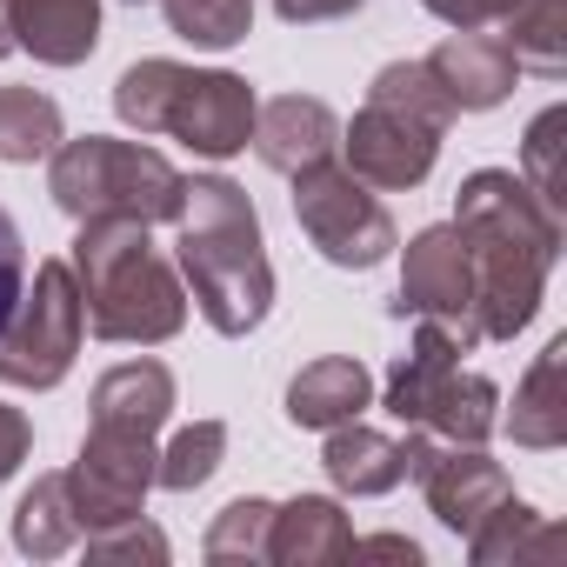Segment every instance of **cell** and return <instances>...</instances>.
I'll return each mask as SVG.
<instances>
[{
    "label": "cell",
    "mask_w": 567,
    "mask_h": 567,
    "mask_svg": "<svg viewBox=\"0 0 567 567\" xmlns=\"http://www.w3.org/2000/svg\"><path fill=\"white\" fill-rule=\"evenodd\" d=\"M454 234L474 267V328L481 341H514L547 301L560 260V207H547L514 167H474L454 194Z\"/></svg>",
    "instance_id": "1"
},
{
    "label": "cell",
    "mask_w": 567,
    "mask_h": 567,
    "mask_svg": "<svg viewBox=\"0 0 567 567\" xmlns=\"http://www.w3.org/2000/svg\"><path fill=\"white\" fill-rule=\"evenodd\" d=\"M174 247H181V288L200 308V321L227 341H247L274 315V260L260 240V207L227 174H187L174 207Z\"/></svg>",
    "instance_id": "2"
},
{
    "label": "cell",
    "mask_w": 567,
    "mask_h": 567,
    "mask_svg": "<svg viewBox=\"0 0 567 567\" xmlns=\"http://www.w3.org/2000/svg\"><path fill=\"white\" fill-rule=\"evenodd\" d=\"M74 288L87 308V328L114 348H161L187 328V288L181 267L154 247L147 220L107 214V220H81L74 234Z\"/></svg>",
    "instance_id": "3"
},
{
    "label": "cell",
    "mask_w": 567,
    "mask_h": 567,
    "mask_svg": "<svg viewBox=\"0 0 567 567\" xmlns=\"http://www.w3.org/2000/svg\"><path fill=\"white\" fill-rule=\"evenodd\" d=\"M254 107H260V94L240 74L187 68L167 54H147L114 81V114L134 134H167L200 161H234L254 134Z\"/></svg>",
    "instance_id": "4"
},
{
    "label": "cell",
    "mask_w": 567,
    "mask_h": 567,
    "mask_svg": "<svg viewBox=\"0 0 567 567\" xmlns=\"http://www.w3.org/2000/svg\"><path fill=\"white\" fill-rule=\"evenodd\" d=\"M447 121H454V107L434 87V74L421 61H388L368 81L361 114L341 127V154H348L341 167L361 174L374 194H408L434 174Z\"/></svg>",
    "instance_id": "5"
},
{
    "label": "cell",
    "mask_w": 567,
    "mask_h": 567,
    "mask_svg": "<svg viewBox=\"0 0 567 567\" xmlns=\"http://www.w3.org/2000/svg\"><path fill=\"white\" fill-rule=\"evenodd\" d=\"M181 167L147 147V141H114V134H81V141H61L48 154V194L68 220H107V214H127V220H174L181 207Z\"/></svg>",
    "instance_id": "6"
},
{
    "label": "cell",
    "mask_w": 567,
    "mask_h": 567,
    "mask_svg": "<svg viewBox=\"0 0 567 567\" xmlns=\"http://www.w3.org/2000/svg\"><path fill=\"white\" fill-rule=\"evenodd\" d=\"M81 341H87V308H81L68 254L34 260V280L21 288L8 328H0V381L28 388V394H48V388H61L74 374Z\"/></svg>",
    "instance_id": "7"
},
{
    "label": "cell",
    "mask_w": 567,
    "mask_h": 567,
    "mask_svg": "<svg viewBox=\"0 0 567 567\" xmlns=\"http://www.w3.org/2000/svg\"><path fill=\"white\" fill-rule=\"evenodd\" d=\"M288 181H295V220H301V234L315 240L321 260H334L348 274H368L401 247L394 214L381 207V194L361 174H348L341 161H315Z\"/></svg>",
    "instance_id": "8"
},
{
    "label": "cell",
    "mask_w": 567,
    "mask_h": 567,
    "mask_svg": "<svg viewBox=\"0 0 567 567\" xmlns=\"http://www.w3.org/2000/svg\"><path fill=\"white\" fill-rule=\"evenodd\" d=\"M154 461H161V434H154V427L101 421V414H94V421H87V441H81V454H74V467H61L81 534H101V527H121V520L147 514Z\"/></svg>",
    "instance_id": "9"
},
{
    "label": "cell",
    "mask_w": 567,
    "mask_h": 567,
    "mask_svg": "<svg viewBox=\"0 0 567 567\" xmlns=\"http://www.w3.org/2000/svg\"><path fill=\"white\" fill-rule=\"evenodd\" d=\"M394 321H441L467 354L481 348V328H474V267H467V240L454 234V220H434V227H421L408 240Z\"/></svg>",
    "instance_id": "10"
},
{
    "label": "cell",
    "mask_w": 567,
    "mask_h": 567,
    "mask_svg": "<svg viewBox=\"0 0 567 567\" xmlns=\"http://www.w3.org/2000/svg\"><path fill=\"white\" fill-rule=\"evenodd\" d=\"M408 481H421L427 514L447 534H461V540L481 527V514L501 494H514L507 467L487 447H474V441H434V434H408Z\"/></svg>",
    "instance_id": "11"
},
{
    "label": "cell",
    "mask_w": 567,
    "mask_h": 567,
    "mask_svg": "<svg viewBox=\"0 0 567 567\" xmlns=\"http://www.w3.org/2000/svg\"><path fill=\"white\" fill-rule=\"evenodd\" d=\"M247 147H254L260 167H274V174H301V167L341 154V121H334V107L315 101V94H274V101L254 107Z\"/></svg>",
    "instance_id": "12"
},
{
    "label": "cell",
    "mask_w": 567,
    "mask_h": 567,
    "mask_svg": "<svg viewBox=\"0 0 567 567\" xmlns=\"http://www.w3.org/2000/svg\"><path fill=\"white\" fill-rule=\"evenodd\" d=\"M421 68L434 74V87L447 94L454 114H487V107H501V101L514 94V81H520V61L507 54V41H501V34H481V28L447 34Z\"/></svg>",
    "instance_id": "13"
},
{
    "label": "cell",
    "mask_w": 567,
    "mask_h": 567,
    "mask_svg": "<svg viewBox=\"0 0 567 567\" xmlns=\"http://www.w3.org/2000/svg\"><path fill=\"white\" fill-rule=\"evenodd\" d=\"M348 554H354V520L334 494L274 501V520H267V560L274 567H334Z\"/></svg>",
    "instance_id": "14"
},
{
    "label": "cell",
    "mask_w": 567,
    "mask_h": 567,
    "mask_svg": "<svg viewBox=\"0 0 567 567\" xmlns=\"http://www.w3.org/2000/svg\"><path fill=\"white\" fill-rule=\"evenodd\" d=\"M14 48L41 68H81L101 48V0H8Z\"/></svg>",
    "instance_id": "15"
},
{
    "label": "cell",
    "mask_w": 567,
    "mask_h": 567,
    "mask_svg": "<svg viewBox=\"0 0 567 567\" xmlns=\"http://www.w3.org/2000/svg\"><path fill=\"white\" fill-rule=\"evenodd\" d=\"M374 408V374L354 361V354H321L308 361L295 381H288V421L295 427H341V421H361Z\"/></svg>",
    "instance_id": "16"
},
{
    "label": "cell",
    "mask_w": 567,
    "mask_h": 567,
    "mask_svg": "<svg viewBox=\"0 0 567 567\" xmlns=\"http://www.w3.org/2000/svg\"><path fill=\"white\" fill-rule=\"evenodd\" d=\"M501 427L514 434V447L534 454H554L567 441V334H554L514 381V414H501Z\"/></svg>",
    "instance_id": "17"
},
{
    "label": "cell",
    "mask_w": 567,
    "mask_h": 567,
    "mask_svg": "<svg viewBox=\"0 0 567 567\" xmlns=\"http://www.w3.org/2000/svg\"><path fill=\"white\" fill-rule=\"evenodd\" d=\"M461 354H467V348H461L441 321H421V328H414V341H408V354L394 361V374H388V388H381V408H388L401 427H421V421H427V408L441 401V388L454 381Z\"/></svg>",
    "instance_id": "18"
},
{
    "label": "cell",
    "mask_w": 567,
    "mask_h": 567,
    "mask_svg": "<svg viewBox=\"0 0 567 567\" xmlns=\"http://www.w3.org/2000/svg\"><path fill=\"white\" fill-rule=\"evenodd\" d=\"M321 467L341 494L354 501H374V494H394L408 481V441L368 427V421H341L328 427V447H321Z\"/></svg>",
    "instance_id": "19"
},
{
    "label": "cell",
    "mask_w": 567,
    "mask_h": 567,
    "mask_svg": "<svg viewBox=\"0 0 567 567\" xmlns=\"http://www.w3.org/2000/svg\"><path fill=\"white\" fill-rule=\"evenodd\" d=\"M527 554H560V534L547 527L540 507L501 494V501L481 514V527L467 534V560H474V567H514V560H527Z\"/></svg>",
    "instance_id": "20"
},
{
    "label": "cell",
    "mask_w": 567,
    "mask_h": 567,
    "mask_svg": "<svg viewBox=\"0 0 567 567\" xmlns=\"http://www.w3.org/2000/svg\"><path fill=\"white\" fill-rule=\"evenodd\" d=\"M81 540L74 501H68V474H34V487L14 507V554L21 560H61Z\"/></svg>",
    "instance_id": "21"
},
{
    "label": "cell",
    "mask_w": 567,
    "mask_h": 567,
    "mask_svg": "<svg viewBox=\"0 0 567 567\" xmlns=\"http://www.w3.org/2000/svg\"><path fill=\"white\" fill-rule=\"evenodd\" d=\"M61 141H68V121H61L54 94H41V87H0V161L34 167Z\"/></svg>",
    "instance_id": "22"
},
{
    "label": "cell",
    "mask_w": 567,
    "mask_h": 567,
    "mask_svg": "<svg viewBox=\"0 0 567 567\" xmlns=\"http://www.w3.org/2000/svg\"><path fill=\"white\" fill-rule=\"evenodd\" d=\"M501 41L527 74H567V0H514L501 14Z\"/></svg>",
    "instance_id": "23"
},
{
    "label": "cell",
    "mask_w": 567,
    "mask_h": 567,
    "mask_svg": "<svg viewBox=\"0 0 567 567\" xmlns=\"http://www.w3.org/2000/svg\"><path fill=\"white\" fill-rule=\"evenodd\" d=\"M494 427H501V388L487 374H474V368H454V381L441 388V401L421 421V434H434V441H474V447H487Z\"/></svg>",
    "instance_id": "24"
},
{
    "label": "cell",
    "mask_w": 567,
    "mask_h": 567,
    "mask_svg": "<svg viewBox=\"0 0 567 567\" xmlns=\"http://www.w3.org/2000/svg\"><path fill=\"white\" fill-rule=\"evenodd\" d=\"M161 14H167V34L207 54H227L254 34V0H161Z\"/></svg>",
    "instance_id": "25"
},
{
    "label": "cell",
    "mask_w": 567,
    "mask_h": 567,
    "mask_svg": "<svg viewBox=\"0 0 567 567\" xmlns=\"http://www.w3.org/2000/svg\"><path fill=\"white\" fill-rule=\"evenodd\" d=\"M220 461H227V421H194V427H181V434L161 447V461H154V487H167V494H194V487H207V481L220 474Z\"/></svg>",
    "instance_id": "26"
},
{
    "label": "cell",
    "mask_w": 567,
    "mask_h": 567,
    "mask_svg": "<svg viewBox=\"0 0 567 567\" xmlns=\"http://www.w3.org/2000/svg\"><path fill=\"white\" fill-rule=\"evenodd\" d=\"M267 520H274V501L240 494V501H227V507L207 520L200 554H207L214 567H254V560H267Z\"/></svg>",
    "instance_id": "27"
},
{
    "label": "cell",
    "mask_w": 567,
    "mask_h": 567,
    "mask_svg": "<svg viewBox=\"0 0 567 567\" xmlns=\"http://www.w3.org/2000/svg\"><path fill=\"white\" fill-rule=\"evenodd\" d=\"M560 147H567V107H540L527 141H520V181L547 200V207H567V167H560Z\"/></svg>",
    "instance_id": "28"
},
{
    "label": "cell",
    "mask_w": 567,
    "mask_h": 567,
    "mask_svg": "<svg viewBox=\"0 0 567 567\" xmlns=\"http://www.w3.org/2000/svg\"><path fill=\"white\" fill-rule=\"evenodd\" d=\"M87 560H101V567H114V560H167V534L154 527V520H121V527H101V534H87Z\"/></svg>",
    "instance_id": "29"
},
{
    "label": "cell",
    "mask_w": 567,
    "mask_h": 567,
    "mask_svg": "<svg viewBox=\"0 0 567 567\" xmlns=\"http://www.w3.org/2000/svg\"><path fill=\"white\" fill-rule=\"evenodd\" d=\"M21 288H28V240H21L14 214L0 207V328H8V315H14V301H21Z\"/></svg>",
    "instance_id": "30"
},
{
    "label": "cell",
    "mask_w": 567,
    "mask_h": 567,
    "mask_svg": "<svg viewBox=\"0 0 567 567\" xmlns=\"http://www.w3.org/2000/svg\"><path fill=\"white\" fill-rule=\"evenodd\" d=\"M28 454H34V421H28L21 408L0 401V487L21 474V461H28Z\"/></svg>",
    "instance_id": "31"
},
{
    "label": "cell",
    "mask_w": 567,
    "mask_h": 567,
    "mask_svg": "<svg viewBox=\"0 0 567 567\" xmlns=\"http://www.w3.org/2000/svg\"><path fill=\"white\" fill-rule=\"evenodd\" d=\"M421 8L461 34V28H501V14L514 8V0H421Z\"/></svg>",
    "instance_id": "32"
},
{
    "label": "cell",
    "mask_w": 567,
    "mask_h": 567,
    "mask_svg": "<svg viewBox=\"0 0 567 567\" xmlns=\"http://www.w3.org/2000/svg\"><path fill=\"white\" fill-rule=\"evenodd\" d=\"M368 0H274V14L288 21V28H315V21H348L361 14Z\"/></svg>",
    "instance_id": "33"
},
{
    "label": "cell",
    "mask_w": 567,
    "mask_h": 567,
    "mask_svg": "<svg viewBox=\"0 0 567 567\" xmlns=\"http://www.w3.org/2000/svg\"><path fill=\"white\" fill-rule=\"evenodd\" d=\"M354 554H388V560H408V567H421V547L408 540V534H354Z\"/></svg>",
    "instance_id": "34"
},
{
    "label": "cell",
    "mask_w": 567,
    "mask_h": 567,
    "mask_svg": "<svg viewBox=\"0 0 567 567\" xmlns=\"http://www.w3.org/2000/svg\"><path fill=\"white\" fill-rule=\"evenodd\" d=\"M14 54V14H8V0H0V61Z\"/></svg>",
    "instance_id": "35"
},
{
    "label": "cell",
    "mask_w": 567,
    "mask_h": 567,
    "mask_svg": "<svg viewBox=\"0 0 567 567\" xmlns=\"http://www.w3.org/2000/svg\"><path fill=\"white\" fill-rule=\"evenodd\" d=\"M127 8H141V0H127Z\"/></svg>",
    "instance_id": "36"
}]
</instances>
